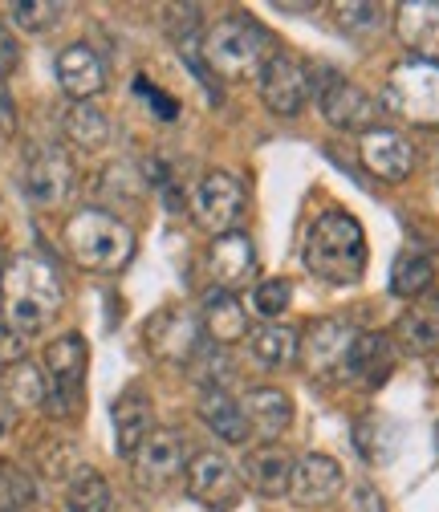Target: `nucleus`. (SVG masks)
<instances>
[{"mask_svg":"<svg viewBox=\"0 0 439 512\" xmlns=\"http://www.w3.org/2000/svg\"><path fill=\"white\" fill-rule=\"evenodd\" d=\"M301 261L313 277L330 285H354L366 273V232L350 212H322L305 232Z\"/></svg>","mask_w":439,"mask_h":512,"instance_id":"nucleus-1","label":"nucleus"},{"mask_svg":"<svg viewBox=\"0 0 439 512\" xmlns=\"http://www.w3.org/2000/svg\"><path fill=\"white\" fill-rule=\"evenodd\" d=\"M0 297H5V322L17 334H37L57 317L66 289L41 256H17L0 277Z\"/></svg>","mask_w":439,"mask_h":512,"instance_id":"nucleus-2","label":"nucleus"},{"mask_svg":"<svg viewBox=\"0 0 439 512\" xmlns=\"http://www.w3.org/2000/svg\"><path fill=\"white\" fill-rule=\"evenodd\" d=\"M269 57H273L269 29L253 17H244V13L216 21V29H208V37H204V61H208V70L224 82L261 78Z\"/></svg>","mask_w":439,"mask_h":512,"instance_id":"nucleus-3","label":"nucleus"},{"mask_svg":"<svg viewBox=\"0 0 439 512\" xmlns=\"http://www.w3.org/2000/svg\"><path fill=\"white\" fill-rule=\"evenodd\" d=\"M66 248L86 273H118L135 256V232L102 208H82L66 224Z\"/></svg>","mask_w":439,"mask_h":512,"instance_id":"nucleus-4","label":"nucleus"},{"mask_svg":"<svg viewBox=\"0 0 439 512\" xmlns=\"http://www.w3.org/2000/svg\"><path fill=\"white\" fill-rule=\"evenodd\" d=\"M383 110L395 118L435 131L439 126V66L419 57H407L399 66H391L387 86H383Z\"/></svg>","mask_w":439,"mask_h":512,"instance_id":"nucleus-5","label":"nucleus"},{"mask_svg":"<svg viewBox=\"0 0 439 512\" xmlns=\"http://www.w3.org/2000/svg\"><path fill=\"white\" fill-rule=\"evenodd\" d=\"M354 346H358V330L342 317H318L309 322L301 342H297V354H301V366L322 378V382H346L350 378V358H354Z\"/></svg>","mask_w":439,"mask_h":512,"instance_id":"nucleus-6","label":"nucleus"},{"mask_svg":"<svg viewBox=\"0 0 439 512\" xmlns=\"http://www.w3.org/2000/svg\"><path fill=\"white\" fill-rule=\"evenodd\" d=\"M86 362L90 350L82 342V334H61L49 342L45 350V403L53 415H74L78 399H82V382H86Z\"/></svg>","mask_w":439,"mask_h":512,"instance_id":"nucleus-7","label":"nucleus"},{"mask_svg":"<svg viewBox=\"0 0 439 512\" xmlns=\"http://www.w3.org/2000/svg\"><path fill=\"white\" fill-rule=\"evenodd\" d=\"M313 94V66H305L301 57L293 53H273L261 70V98L273 114L281 118H293L305 110Z\"/></svg>","mask_w":439,"mask_h":512,"instance_id":"nucleus-8","label":"nucleus"},{"mask_svg":"<svg viewBox=\"0 0 439 512\" xmlns=\"http://www.w3.org/2000/svg\"><path fill=\"white\" fill-rule=\"evenodd\" d=\"M183 480H187V496L200 500L204 508H216V512L236 508L240 496H244L240 472H236L232 460L220 456V452H200V456H192V464L183 468Z\"/></svg>","mask_w":439,"mask_h":512,"instance_id":"nucleus-9","label":"nucleus"},{"mask_svg":"<svg viewBox=\"0 0 439 512\" xmlns=\"http://www.w3.org/2000/svg\"><path fill=\"white\" fill-rule=\"evenodd\" d=\"M244 208V183L232 171H208L192 191V216L204 232L224 236Z\"/></svg>","mask_w":439,"mask_h":512,"instance_id":"nucleus-10","label":"nucleus"},{"mask_svg":"<svg viewBox=\"0 0 439 512\" xmlns=\"http://www.w3.org/2000/svg\"><path fill=\"white\" fill-rule=\"evenodd\" d=\"M78 183L74 159L61 147H33L25 163V191L37 208H61Z\"/></svg>","mask_w":439,"mask_h":512,"instance_id":"nucleus-11","label":"nucleus"},{"mask_svg":"<svg viewBox=\"0 0 439 512\" xmlns=\"http://www.w3.org/2000/svg\"><path fill=\"white\" fill-rule=\"evenodd\" d=\"M143 338L159 362H187L200 346V317L183 305H167L147 322Z\"/></svg>","mask_w":439,"mask_h":512,"instance_id":"nucleus-12","label":"nucleus"},{"mask_svg":"<svg viewBox=\"0 0 439 512\" xmlns=\"http://www.w3.org/2000/svg\"><path fill=\"white\" fill-rule=\"evenodd\" d=\"M318 106L322 118L334 126V131H374V118H379V102H374L362 86L346 82V78H326L318 90Z\"/></svg>","mask_w":439,"mask_h":512,"instance_id":"nucleus-13","label":"nucleus"},{"mask_svg":"<svg viewBox=\"0 0 439 512\" xmlns=\"http://www.w3.org/2000/svg\"><path fill=\"white\" fill-rule=\"evenodd\" d=\"M131 460H135V480L143 488H155L159 492L175 476H183V439L175 431H167V427H155Z\"/></svg>","mask_w":439,"mask_h":512,"instance_id":"nucleus-14","label":"nucleus"},{"mask_svg":"<svg viewBox=\"0 0 439 512\" xmlns=\"http://www.w3.org/2000/svg\"><path fill=\"white\" fill-rule=\"evenodd\" d=\"M208 265H212L216 289L236 293L240 285H248L257 277V248H253V240H248V232H224V236L212 240Z\"/></svg>","mask_w":439,"mask_h":512,"instance_id":"nucleus-15","label":"nucleus"},{"mask_svg":"<svg viewBox=\"0 0 439 512\" xmlns=\"http://www.w3.org/2000/svg\"><path fill=\"white\" fill-rule=\"evenodd\" d=\"M358 151H362V167H366L370 175L387 179V183L407 179L411 167H415L411 143H407L399 131H387V126H374V131H366L362 143H358Z\"/></svg>","mask_w":439,"mask_h":512,"instance_id":"nucleus-16","label":"nucleus"},{"mask_svg":"<svg viewBox=\"0 0 439 512\" xmlns=\"http://www.w3.org/2000/svg\"><path fill=\"white\" fill-rule=\"evenodd\" d=\"M395 33L419 61L439 66V5H431V0H407V5H399Z\"/></svg>","mask_w":439,"mask_h":512,"instance_id":"nucleus-17","label":"nucleus"},{"mask_svg":"<svg viewBox=\"0 0 439 512\" xmlns=\"http://www.w3.org/2000/svg\"><path fill=\"white\" fill-rule=\"evenodd\" d=\"M338 488H342V468H338V460H330V456H322V452H309V456H301V460L293 464L289 492H293L297 504H305V508L326 504V500L338 496Z\"/></svg>","mask_w":439,"mask_h":512,"instance_id":"nucleus-18","label":"nucleus"},{"mask_svg":"<svg viewBox=\"0 0 439 512\" xmlns=\"http://www.w3.org/2000/svg\"><path fill=\"white\" fill-rule=\"evenodd\" d=\"M293 464L297 460L285 452L281 443H261V447H253V452L244 456L240 476L248 480V488L261 492V496H281V492H289Z\"/></svg>","mask_w":439,"mask_h":512,"instance_id":"nucleus-19","label":"nucleus"},{"mask_svg":"<svg viewBox=\"0 0 439 512\" xmlns=\"http://www.w3.org/2000/svg\"><path fill=\"white\" fill-rule=\"evenodd\" d=\"M57 82L70 98L86 102L106 86V66L90 45H66L57 53Z\"/></svg>","mask_w":439,"mask_h":512,"instance_id":"nucleus-20","label":"nucleus"},{"mask_svg":"<svg viewBox=\"0 0 439 512\" xmlns=\"http://www.w3.org/2000/svg\"><path fill=\"white\" fill-rule=\"evenodd\" d=\"M110 419H114V447H118L122 456H135L139 447H143V439L155 431V427H151V399H147L139 387L122 391V395L114 399Z\"/></svg>","mask_w":439,"mask_h":512,"instance_id":"nucleus-21","label":"nucleus"},{"mask_svg":"<svg viewBox=\"0 0 439 512\" xmlns=\"http://www.w3.org/2000/svg\"><path fill=\"white\" fill-rule=\"evenodd\" d=\"M244 403H248V407H244L248 427H253L265 443H277L281 431H289V423H293V399H289L285 391H277V387H257V391H248Z\"/></svg>","mask_w":439,"mask_h":512,"instance_id":"nucleus-22","label":"nucleus"},{"mask_svg":"<svg viewBox=\"0 0 439 512\" xmlns=\"http://www.w3.org/2000/svg\"><path fill=\"white\" fill-rule=\"evenodd\" d=\"M204 330L216 346H232L240 338H248V313L244 305L236 301V293H224V289H212L204 297Z\"/></svg>","mask_w":439,"mask_h":512,"instance_id":"nucleus-23","label":"nucleus"},{"mask_svg":"<svg viewBox=\"0 0 439 512\" xmlns=\"http://www.w3.org/2000/svg\"><path fill=\"white\" fill-rule=\"evenodd\" d=\"M200 419H204L208 431L220 435L224 443H244V439H248L244 407H240L224 387H204V395H200Z\"/></svg>","mask_w":439,"mask_h":512,"instance_id":"nucleus-24","label":"nucleus"},{"mask_svg":"<svg viewBox=\"0 0 439 512\" xmlns=\"http://www.w3.org/2000/svg\"><path fill=\"white\" fill-rule=\"evenodd\" d=\"M395 366V350L387 334H358L354 358H350V382H362V387H379L387 382Z\"/></svg>","mask_w":439,"mask_h":512,"instance_id":"nucleus-25","label":"nucleus"},{"mask_svg":"<svg viewBox=\"0 0 439 512\" xmlns=\"http://www.w3.org/2000/svg\"><path fill=\"white\" fill-rule=\"evenodd\" d=\"M45 395H49L45 370L25 362V358L13 362L5 370V378H0V399H5L13 411H37V407H45Z\"/></svg>","mask_w":439,"mask_h":512,"instance_id":"nucleus-26","label":"nucleus"},{"mask_svg":"<svg viewBox=\"0 0 439 512\" xmlns=\"http://www.w3.org/2000/svg\"><path fill=\"white\" fill-rule=\"evenodd\" d=\"M66 139H70L74 147H82V151H98V147H106V139H110V122H106V114H102L98 106L74 102V106L66 110Z\"/></svg>","mask_w":439,"mask_h":512,"instance_id":"nucleus-27","label":"nucleus"},{"mask_svg":"<svg viewBox=\"0 0 439 512\" xmlns=\"http://www.w3.org/2000/svg\"><path fill=\"white\" fill-rule=\"evenodd\" d=\"M297 342L301 338L281 322H265V326H257L253 334H248V346H253V354L265 366H289L297 358Z\"/></svg>","mask_w":439,"mask_h":512,"instance_id":"nucleus-28","label":"nucleus"},{"mask_svg":"<svg viewBox=\"0 0 439 512\" xmlns=\"http://www.w3.org/2000/svg\"><path fill=\"white\" fill-rule=\"evenodd\" d=\"M399 338L411 354H427L439 346V301L431 305H415L411 313H403L399 322Z\"/></svg>","mask_w":439,"mask_h":512,"instance_id":"nucleus-29","label":"nucleus"},{"mask_svg":"<svg viewBox=\"0 0 439 512\" xmlns=\"http://www.w3.org/2000/svg\"><path fill=\"white\" fill-rule=\"evenodd\" d=\"M431 277H435V269L423 252H403L395 261V273H391V293L395 297H419V293H427Z\"/></svg>","mask_w":439,"mask_h":512,"instance_id":"nucleus-30","label":"nucleus"},{"mask_svg":"<svg viewBox=\"0 0 439 512\" xmlns=\"http://www.w3.org/2000/svg\"><path fill=\"white\" fill-rule=\"evenodd\" d=\"M61 512H110V484L98 472H82L70 484Z\"/></svg>","mask_w":439,"mask_h":512,"instance_id":"nucleus-31","label":"nucleus"},{"mask_svg":"<svg viewBox=\"0 0 439 512\" xmlns=\"http://www.w3.org/2000/svg\"><path fill=\"white\" fill-rule=\"evenodd\" d=\"M13 25L25 29V33H45L61 21V13H66V5H53V0H25V5H13Z\"/></svg>","mask_w":439,"mask_h":512,"instance_id":"nucleus-32","label":"nucleus"},{"mask_svg":"<svg viewBox=\"0 0 439 512\" xmlns=\"http://www.w3.org/2000/svg\"><path fill=\"white\" fill-rule=\"evenodd\" d=\"M289 297H293V285L281 281V277H273V281H261V285H257L253 309H257L261 317H281V313L289 309Z\"/></svg>","mask_w":439,"mask_h":512,"instance_id":"nucleus-33","label":"nucleus"},{"mask_svg":"<svg viewBox=\"0 0 439 512\" xmlns=\"http://www.w3.org/2000/svg\"><path fill=\"white\" fill-rule=\"evenodd\" d=\"M334 13H338V25L346 33H354V37L358 33H374L383 25V9L379 5H338Z\"/></svg>","mask_w":439,"mask_h":512,"instance_id":"nucleus-34","label":"nucleus"},{"mask_svg":"<svg viewBox=\"0 0 439 512\" xmlns=\"http://www.w3.org/2000/svg\"><path fill=\"white\" fill-rule=\"evenodd\" d=\"M41 464H45V476L66 480L70 468H78V452H74V447H57V452H45L41 456Z\"/></svg>","mask_w":439,"mask_h":512,"instance_id":"nucleus-35","label":"nucleus"},{"mask_svg":"<svg viewBox=\"0 0 439 512\" xmlns=\"http://www.w3.org/2000/svg\"><path fill=\"white\" fill-rule=\"evenodd\" d=\"M17 61H21V49H17V37L0 25V86L9 82V74L17 70Z\"/></svg>","mask_w":439,"mask_h":512,"instance_id":"nucleus-36","label":"nucleus"},{"mask_svg":"<svg viewBox=\"0 0 439 512\" xmlns=\"http://www.w3.org/2000/svg\"><path fill=\"white\" fill-rule=\"evenodd\" d=\"M21 354H25V338L9 322H0V366L21 362Z\"/></svg>","mask_w":439,"mask_h":512,"instance_id":"nucleus-37","label":"nucleus"},{"mask_svg":"<svg viewBox=\"0 0 439 512\" xmlns=\"http://www.w3.org/2000/svg\"><path fill=\"white\" fill-rule=\"evenodd\" d=\"M135 94H143L147 102H155V106H159V110H155L159 118H175V102H171L167 94H159L155 86H147V78H139V82H135Z\"/></svg>","mask_w":439,"mask_h":512,"instance_id":"nucleus-38","label":"nucleus"},{"mask_svg":"<svg viewBox=\"0 0 439 512\" xmlns=\"http://www.w3.org/2000/svg\"><path fill=\"white\" fill-rule=\"evenodd\" d=\"M13 126H17V114H13V98H9V90L0 86V131L5 135H13Z\"/></svg>","mask_w":439,"mask_h":512,"instance_id":"nucleus-39","label":"nucleus"},{"mask_svg":"<svg viewBox=\"0 0 439 512\" xmlns=\"http://www.w3.org/2000/svg\"><path fill=\"white\" fill-rule=\"evenodd\" d=\"M13 427H17V411H13L5 399H0V443H5V439L13 435Z\"/></svg>","mask_w":439,"mask_h":512,"instance_id":"nucleus-40","label":"nucleus"}]
</instances>
